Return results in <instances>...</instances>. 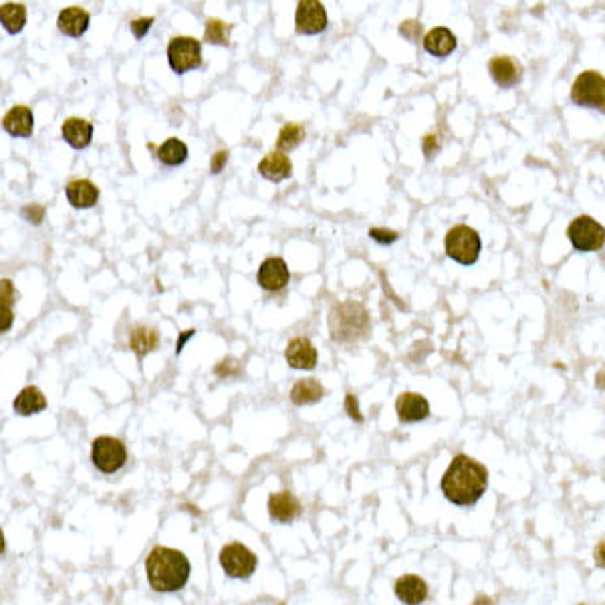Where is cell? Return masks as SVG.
<instances>
[{"mask_svg":"<svg viewBox=\"0 0 605 605\" xmlns=\"http://www.w3.org/2000/svg\"><path fill=\"white\" fill-rule=\"evenodd\" d=\"M442 493L452 505L472 507L476 505L488 486V470L480 462L472 460L466 454L454 456L448 470L442 476Z\"/></svg>","mask_w":605,"mask_h":605,"instance_id":"1","label":"cell"},{"mask_svg":"<svg viewBox=\"0 0 605 605\" xmlns=\"http://www.w3.org/2000/svg\"><path fill=\"white\" fill-rule=\"evenodd\" d=\"M190 561L178 549L154 547L145 559V575L149 587L157 593H174L186 587L190 579Z\"/></svg>","mask_w":605,"mask_h":605,"instance_id":"2","label":"cell"},{"mask_svg":"<svg viewBox=\"0 0 605 605\" xmlns=\"http://www.w3.org/2000/svg\"><path fill=\"white\" fill-rule=\"evenodd\" d=\"M329 331L337 343H355L369 331V313L362 302L345 301L329 311Z\"/></svg>","mask_w":605,"mask_h":605,"instance_id":"3","label":"cell"},{"mask_svg":"<svg viewBox=\"0 0 605 605\" xmlns=\"http://www.w3.org/2000/svg\"><path fill=\"white\" fill-rule=\"evenodd\" d=\"M483 242L478 232L466 224H458L454 228L448 230L446 234V253L452 261H456L458 265H474L480 256Z\"/></svg>","mask_w":605,"mask_h":605,"instance_id":"4","label":"cell"},{"mask_svg":"<svg viewBox=\"0 0 605 605\" xmlns=\"http://www.w3.org/2000/svg\"><path fill=\"white\" fill-rule=\"evenodd\" d=\"M91 462L99 472L115 474L127 462V448L113 436H99L91 444Z\"/></svg>","mask_w":605,"mask_h":605,"instance_id":"5","label":"cell"},{"mask_svg":"<svg viewBox=\"0 0 605 605\" xmlns=\"http://www.w3.org/2000/svg\"><path fill=\"white\" fill-rule=\"evenodd\" d=\"M168 63L172 71L184 73L198 69L202 65V45L194 36H174L168 45Z\"/></svg>","mask_w":605,"mask_h":605,"instance_id":"6","label":"cell"},{"mask_svg":"<svg viewBox=\"0 0 605 605\" xmlns=\"http://www.w3.org/2000/svg\"><path fill=\"white\" fill-rule=\"evenodd\" d=\"M567 236L573 248L579 253H595L601 251L605 242L604 226L591 216H577L567 228Z\"/></svg>","mask_w":605,"mask_h":605,"instance_id":"7","label":"cell"},{"mask_svg":"<svg viewBox=\"0 0 605 605\" xmlns=\"http://www.w3.org/2000/svg\"><path fill=\"white\" fill-rule=\"evenodd\" d=\"M571 101L581 107L604 109L605 103V79L601 73H581L571 87Z\"/></svg>","mask_w":605,"mask_h":605,"instance_id":"8","label":"cell"},{"mask_svg":"<svg viewBox=\"0 0 605 605\" xmlns=\"http://www.w3.org/2000/svg\"><path fill=\"white\" fill-rule=\"evenodd\" d=\"M220 565L230 577L246 579L256 569V555L244 544L230 543L220 551Z\"/></svg>","mask_w":605,"mask_h":605,"instance_id":"9","label":"cell"},{"mask_svg":"<svg viewBox=\"0 0 605 605\" xmlns=\"http://www.w3.org/2000/svg\"><path fill=\"white\" fill-rule=\"evenodd\" d=\"M295 26L301 35H319L327 28V12L319 0H301L297 4Z\"/></svg>","mask_w":605,"mask_h":605,"instance_id":"10","label":"cell"},{"mask_svg":"<svg viewBox=\"0 0 605 605\" xmlns=\"http://www.w3.org/2000/svg\"><path fill=\"white\" fill-rule=\"evenodd\" d=\"M289 266L283 258L278 256H273V258H266L263 265L258 266V273H256V280L258 285L266 290H280L287 287L289 283Z\"/></svg>","mask_w":605,"mask_h":605,"instance_id":"11","label":"cell"},{"mask_svg":"<svg viewBox=\"0 0 605 605\" xmlns=\"http://www.w3.org/2000/svg\"><path fill=\"white\" fill-rule=\"evenodd\" d=\"M396 411H398L399 422L416 424L426 420L430 416V404L422 394L406 391L396 399Z\"/></svg>","mask_w":605,"mask_h":605,"instance_id":"12","label":"cell"},{"mask_svg":"<svg viewBox=\"0 0 605 605\" xmlns=\"http://www.w3.org/2000/svg\"><path fill=\"white\" fill-rule=\"evenodd\" d=\"M488 73L495 79V83L503 89H510L520 83L522 79V65L515 57H495L488 63Z\"/></svg>","mask_w":605,"mask_h":605,"instance_id":"13","label":"cell"},{"mask_svg":"<svg viewBox=\"0 0 605 605\" xmlns=\"http://www.w3.org/2000/svg\"><path fill=\"white\" fill-rule=\"evenodd\" d=\"M285 357L293 369H313L317 365V349L307 337H293L287 343Z\"/></svg>","mask_w":605,"mask_h":605,"instance_id":"14","label":"cell"},{"mask_svg":"<svg viewBox=\"0 0 605 605\" xmlns=\"http://www.w3.org/2000/svg\"><path fill=\"white\" fill-rule=\"evenodd\" d=\"M2 127L4 132L11 133L12 137H31L35 130V115L24 105H14L2 117Z\"/></svg>","mask_w":605,"mask_h":605,"instance_id":"15","label":"cell"},{"mask_svg":"<svg viewBox=\"0 0 605 605\" xmlns=\"http://www.w3.org/2000/svg\"><path fill=\"white\" fill-rule=\"evenodd\" d=\"M268 515L277 522H290L301 515V503L289 490H280L268 498Z\"/></svg>","mask_w":605,"mask_h":605,"instance_id":"16","label":"cell"},{"mask_svg":"<svg viewBox=\"0 0 605 605\" xmlns=\"http://www.w3.org/2000/svg\"><path fill=\"white\" fill-rule=\"evenodd\" d=\"M89 21H91V16H89V12L85 11V9H81V6H67V9H63V11L59 12L57 28H59L65 36L77 38V36L87 33Z\"/></svg>","mask_w":605,"mask_h":605,"instance_id":"17","label":"cell"},{"mask_svg":"<svg viewBox=\"0 0 605 605\" xmlns=\"http://www.w3.org/2000/svg\"><path fill=\"white\" fill-rule=\"evenodd\" d=\"M60 135L75 149H85L93 140V125L83 117H69L60 125Z\"/></svg>","mask_w":605,"mask_h":605,"instance_id":"18","label":"cell"},{"mask_svg":"<svg viewBox=\"0 0 605 605\" xmlns=\"http://www.w3.org/2000/svg\"><path fill=\"white\" fill-rule=\"evenodd\" d=\"M258 174L265 178V180L270 182H283L290 178L293 174V164H290V157L283 152H270L266 154L261 164H258Z\"/></svg>","mask_w":605,"mask_h":605,"instance_id":"19","label":"cell"},{"mask_svg":"<svg viewBox=\"0 0 605 605\" xmlns=\"http://www.w3.org/2000/svg\"><path fill=\"white\" fill-rule=\"evenodd\" d=\"M396 595L404 605H420L428 597V585L418 575H404L396 581Z\"/></svg>","mask_w":605,"mask_h":605,"instance_id":"20","label":"cell"},{"mask_svg":"<svg viewBox=\"0 0 605 605\" xmlns=\"http://www.w3.org/2000/svg\"><path fill=\"white\" fill-rule=\"evenodd\" d=\"M12 408L19 416H35V414H41L47 408V398L36 386H26L14 398Z\"/></svg>","mask_w":605,"mask_h":605,"instance_id":"21","label":"cell"},{"mask_svg":"<svg viewBox=\"0 0 605 605\" xmlns=\"http://www.w3.org/2000/svg\"><path fill=\"white\" fill-rule=\"evenodd\" d=\"M65 194L73 208H93L99 200V188L91 180L69 182Z\"/></svg>","mask_w":605,"mask_h":605,"instance_id":"22","label":"cell"},{"mask_svg":"<svg viewBox=\"0 0 605 605\" xmlns=\"http://www.w3.org/2000/svg\"><path fill=\"white\" fill-rule=\"evenodd\" d=\"M424 48L434 57H448L456 48V36L446 26H436L424 36Z\"/></svg>","mask_w":605,"mask_h":605,"instance_id":"23","label":"cell"},{"mask_svg":"<svg viewBox=\"0 0 605 605\" xmlns=\"http://www.w3.org/2000/svg\"><path fill=\"white\" fill-rule=\"evenodd\" d=\"M325 396V387L321 386L319 379L309 377V379H299L295 386L290 387V401L295 406H309L315 404Z\"/></svg>","mask_w":605,"mask_h":605,"instance_id":"24","label":"cell"},{"mask_svg":"<svg viewBox=\"0 0 605 605\" xmlns=\"http://www.w3.org/2000/svg\"><path fill=\"white\" fill-rule=\"evenodd\" d=\"M0 24L9 35H19L26 24V6L21 2L0 4Z\"/></svg>","mask_w":605,"mask_h":605,"instance_id":"25","label":"cell"},{"mask_svg":"<svg viewBox=\"0 0 605 605\" xmlns=\"http://www.w3.org/2000/svg\"><path fill=\"white\" fill-rule=\"evenodd\" d=\"M157 343H159V335H157V331L154 327H133L132 335H130V347H132V351L140 359L156 349Z\"/></svg>","mask_w":605,"mask_h":605,"instance_id":"26","label":"cell"},{"mask_svg":"<svg viewBox=\"0 0 605 605\" xmlns=\"http://www.w3.org/2000/svg\"><path fill=\"white\" fill-rule=\"evenodd\" d=\"M157 159L164 166H180L188 159V145L178 137H169L157 147Z\"/></svg>","mask_w":605,"mask_h":605,"instance_id":"27","label":"cell"},{"mask_svg":"<svg viewBox=\"0 0 605 605\" xmlns=\"http://www.w3.org/2000/svg\"><path fill=\"white\" fill-rule=\"evenodd\" d=\"M232 24L220 19H208L204 28V41L210 45H228Z\"/></svg>","mask_w":605,"mask_h":605,"instance_id":"28","label":"cell"},{"mask_svg":"<svg viewBox=\"0 0 605 605\" xmlns=\"http://www.w3.org/2000/svg\"><path fill=\"white\" fill-rule=\"evenodd\" d=\"M305 140V127L297 123H287L277 137V152H290Z\"/></svg>","mask_w":605,"mask_h":605,"instance_id":"29","label":"cell"},{"mask_svg":"<svg viewBox=\"0 0 605 605\" xmlns=\"http://www.w3.org/2000/svg\"><path fill=\"white\" fill-rule=\"evenodd\" d=\"M19 299V293H16V287L12 283L11 278H0V307H9L11 309L12 305Z\"/></svg>","mask_w":605,"mask_h":605,"instance_id":"30","label":"cell"},{"mask_svg":"<svg viewBox=\"0 0 605 605\" xmlns=\"http://www.w3.org/2000/svg\"><path fill=\"white\" fill-rule=\"evenodd\" d=\"M21 214H23V218L26 220V222H31V224H35V226H38L43 220H45V214H47V210H45V206L41 204H26L23 206V210H21Z\"/></svg>","mask_w":605,"mask_h":605,"instance_id":"31","label":"cell"},{"mask_svg":"<svg viewBox=\"0 0 605 605\" xmlns=\"http://www.w3.org/2000/svg\"><path fill=\"white\" fill-rule=\"evenodd\" d=\"M369 238L377 242V244H384V246H386V244H391V242L398 241V232L387 228H372L369 230Z\"/></svg>","mask_w":605,"mask_h":605,"instance_id":"32","label":"cell"},{"mask_svg":"<svg viewBox=\"0 0 605 605\" xmlns=\"http://www.w3.org/2000/svg\"><path fill=\"white\" fill-rule=\"evenodd\" d=\"M152 24H154V16H142V19H135V21H132L130 28H132V33L135 38H144V36L147 35V31L152 28Z\"/></svg>","mask_w":605,"mask_h":605,"instance_id":"33","label":"cell"},{"mask_svg":"<svg viewBox=\"0 0 605 605\" xmlns=\"http://www.w3.org/2000/svg\"><path fill=\"white\" fill-rule=\"evenodd\" d=\"M238 372H241V365H238V362H236V359H232V357H226V359H222V362L218 363L216 367H214V374L220 375V377H226V375L238 374Z\"/></svg>","mask_w":605,"mask_h":605,"instance_id":"34","label":"cell"},{"mask_svg":"<svg viewBox=\"0 0 605 605\" xmlns=\"http://www.w3.org/2000/svg\"><path fill=\"white\" fill-rule=\"evenodd\" d=\"M422 147H424V154H426V157H434L436 154L440 152V140H438V135H434V133H428V135L424 137Z\"/></svg>","mask_w":605,"mask_h":605,"instance_id":"35","label":"cell"},{"mask_svg":"<svg viewBox=\"0 0 605 605\" xmlns=\"http://www.w3.org/2000/svg\"><path fill=\"white\" fill-rule=\"evenodd\" d=\"M345 410L355 422H363V416L359 414V404H357V398L353 394H347V398H345Z\"/></svg>","mask_w":605,"mask_h":605,"instance_id":"36","label":"cell"},{"mask_svg":"<svg viewBox=\"0 0 605 605\" xmlns=\"http://www.w3.org/2000/svg\"><path fill=\"white\" fill-rule=\"evenodd\" d=\"M226 162H228V152H226V149H220V152H216L214 157L210 159V169H212V174H220L222 168L226 166Z\"/></svg>","mask_w":605,"mask_h":605,"instance_id":"37","label":"cell"},{"mask_svg":"<svg viewBox=\"0 0 605 605\" xmlns=\"http://www.w3.org/2000/svg\"><path fill=\"white\" fill-rule=\"evenodd\" d=\"M420 31H422V24L418 23V21H406V23H401V26H399V33L406 36V38H410V41H414Z\"/></svg>","mask_w":605,"mask_h":605,"instance_id":"38","label":"cell"},{"mask_svg":"<svg viewBox=\"0 0 605 605\" xmlns=\"http://www.w3.org/2000/svg\"><path fill=\"white\" fill-rule=\"evenodd\" d=\"M12 323H14V313H12V309H9V307H0V335L6 333L12 327Z\"/></svg>","mask_w":605,"mask_h":605,"instance_id":"39","label":"cell"},{"mask_svg":"<svg viewBox=\"0 0 605 605\" xmlns=\"http://www.w3.org/2000/svg\"><path fill=\"white\" fill-rule=\"evenodd\" d=\"M194 335H196V331H194V329H188L186 333H182L180 337H178V341H176V353H180V351L184 349V343H186L190 337H194Z\"/></svg>","mask_w":605,"mask_h":605,"instance_id":"40","label":"cell"},{"mask_svg":"<svg viewBox=\"0 0 605 605\" xmlns=\"http://www.w3.org/2000/svg\"><path fill=\"white\" fill-rule=\"evenodd\" d=\"M595 561L599 567H604V543H599V551H595Z\"/></svg>","mask_w":605,"mask_h":605,"instance_id":"41","label":"cell"},{"mask_svg":"<svg viewBox=\"0 0 605 605\" xmlns=\"http://www.w3.org/2000/svg\"><path fill=\"white\" fill-rule=\"evenodd\" d=\"M6 551V539H4V532H2V529H0V555Z\"/></svg>","mask_w":605,"mask_h":605,"instance_id":"42","label":"cell"},{"mask_svg":"<svg viewBox=\"0 0 605 605\" xmlns=\"http://www.w3.org/2000/svg\"><path fill=\"white\" fill-rule=\"evenodd\" d=\"M278 605H285V604H278Z\"/></svg>","mask_w":605,"mask_h":605,"instance_id":"43","label":"cell"}]
</instances>
